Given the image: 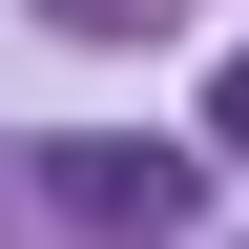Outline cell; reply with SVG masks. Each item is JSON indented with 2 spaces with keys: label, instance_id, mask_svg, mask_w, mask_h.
Listing matches in <instances>:
<instances>
[{
  "label": "cell",
  "instance_id": "1",
  "mask_svg": "<svg viewBox=\"0 0 249 249\" xmlns=\"http://www.w3.org/2000/svg\"><path fill=\"white\" fill-rule=\"evenodd\" d=\"M42 187H62V229H104V249H166V229H187V145H145V124L42 145Z\"/></svg>",
  "mask_w": 249,
  "mask_h": 249
},
{
  "label": "cell",
  "instance_id": "2",
  "mask_svg": "<svg viewBox=\"0 0 249 249\" xmlns=\"http://www.w3.org/2000/svg\"><path fill=\"white\" fill-rule=\"evenodd\" d=\"M62 42H145V21H166V0H42Z\"/></svg>",
  "mask_w": 249,
  "mask_h": 249
},
{
  "label": "cell",
  "instance_id": "3",
  "mask_svg": "<svg viewBox=\"0 0 249 249\" xmlns=\"http://www.w3.org/2000/svg\"><path fill=\"white\" fill-rule=\"evenodd\" d=\"M208 145H249V62H229V83H208Z\"/></svg>",
  "mask_w": 249,
  "mask_h": 249
}]
</instances>
